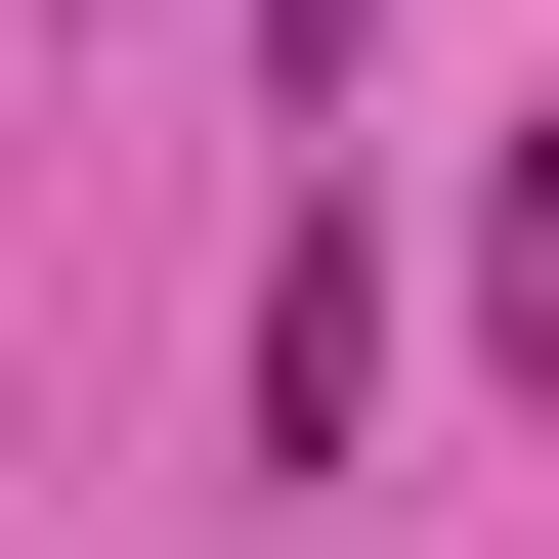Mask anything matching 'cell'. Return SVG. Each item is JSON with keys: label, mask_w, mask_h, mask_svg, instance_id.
Returning <instances> with one entry per match:
<instances>
[{"label": "cell", "mask_w": 559, "mask_h": 559, "mask_svg": "<svg viewBox=\"0 0 559 559\" xmlns=\"http://www.w3.org/2000/svg\"><path fill=\"white\" fill-rule=\"evenodd\" d=\"M474 345H559V130H516V215H474Z\"/></svg>", "instance_id": "obj_2"}, {"label": "cell", "mask_w": 559, "mask_h": 559, "mask_svg": "<svg viewBox=\"0 0 559 559\" xmlns=\"http://www.w3.org/2000/svg\"><path fill=\"white\" fill-rule=\"evenodd\" d=\"M345 430H388V259L301 215V259H259V474H345Z\"/></svg>", "instance_id": "obj_1"}, {"label": "cell", "mask_w": 559, "mask_h": 559, "mask_svg": "<svg viewBox=\"0 0 559 559\" xmlns=\"http://www.w3.org/2000/svg\"><path fill=\"white\" fill-rule=\"evenodd\" d=\"M259 44H301V86H345V44H388V0H259Z\"/></svg>", "instance_id": "obj_3"}]
</instances>
